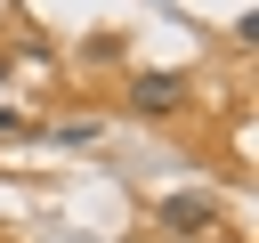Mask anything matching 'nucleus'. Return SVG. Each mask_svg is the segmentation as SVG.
Listing matches in <instances>:
<instances>
[{"label":"nucleus","instance_id":"nucleus-1","mask_svg":"<svg viewBox=\"0 0 259 243\" xmlns=\"http://www.w3.org/2000/svg\"><path fill=\"white\" fill-rule=\"evenodd\" d=\"M130 105H138V113H154V122H162V113H178V105H186V73H138Z\"/></svg>","mask_w":259,"mask_h":243},{"label":"nucleus","instance_id":"nucleus-2","mask_svg":"<svg viewBox=\"0 0 259 243\" xmlns=\"http://www.w3.org/2000/svg\"><path fill=\"white\" fill-rule=\"evenodd\" d=\"M162 227H170V235H210V227H219V202H210V194H170V202H162Z\"/></svg>","mask_w":259,"mask_h":243},{"label":"nucleus","instance_id":"nucleus-3","mask_svg":"<svg viewBox=\"0 0 259 243\" xmlns=\"http://www.w3.org/2000/svg\"><path fill=\"white\" fill-rule=\"evenodd\" d=\"M24 130H32V122H24V113H8V105H0V138H24Z\"/></svg>","mask_w":259,"mask_h":243},{"label":"nucleus","instance_id":"nucleus-4","mask_svg":"<svg viewBox=\"0 0 259 243\" xmlns=\"http://www.w3.org/2000/svg\"><path fill=\"white\" fill-rule=\"evenodd\" d=\"M0 81H8V57H0Z\"/></svg>","mask_w":259,"mask_h":243}]
</instances>
